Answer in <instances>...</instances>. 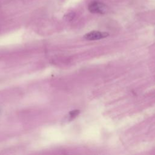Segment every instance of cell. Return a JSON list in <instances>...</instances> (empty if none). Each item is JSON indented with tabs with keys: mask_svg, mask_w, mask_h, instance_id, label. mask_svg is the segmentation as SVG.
<instances>
[{
	"mask_svg": "<svg viewBox=\"0 0 155 155\" xmlns=\"http://www.w3.org/2000/svg\"><path fill=\"white\" fill-rule=\"evenodd\" d=\"M108 36V33L106 32H101L99 31H92L87 34L84 36V39L89 41L98 40L104 38H106Z\"/></svg>",
	"mask_w": 155,
	"mask_h": 155,
	"instance_id": "cell-2",
	"label": "cell"
},
{
	"mask_svg": "<svg viewBox=\"0 0 155 155\" xmlns=\"http://www.w3.org/2000/svg\"><path fill=\"white\" fill-rule=\"evenodd\" d=\"M107 7L103 3L98 1H92L88 5V10L93 13L104 14L107 12Z\"/></svg>",
	"mask_w": 155,
	"mask_h": 155,
	"instance_id": "cell-1",
	"label": "cell"
},
{
	"mask_svg": "<svg viewBox=\"0 0 155 155\" xmlns=\"http://www.w3.org/2000/svg\"><path fill=\"white\" fill-rule=\"evenodd\" d=\"M79 113V110H73L70 112L69 113V119H72L73 118H74L75 117H76V116L78 115V114Z\"/></svg>",
	"mask_w": 155,
	"mask_h": 155,
	"instance_id": "cell-3",
	"label": "cell"
}]
</instances>
